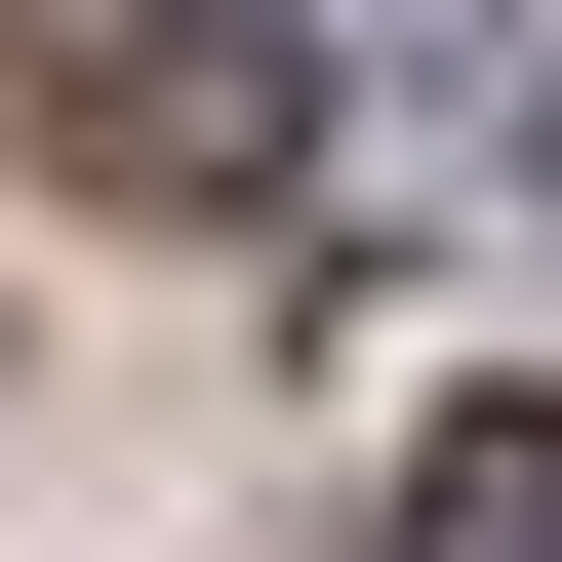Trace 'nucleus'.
<instances>
[{"label": "nucleus", "mask_w": 562, "mask_h": 562, "mask_svg": "<svg viewBox=\"0 0 562 562\" xmlns=\"http://www.w3.org/2000/svg\"><path fill=\"white\" fill-rule=\"evenodd\" d=\"M0 121L81 201H281L322 161V0H0Z\"/></svg>", "instance_id": "1"}, {"label": "nucleus", "mask_w": 562, "mask_h": 562, "mask_svg": "<svg viewBox=\"0 0 562 562\" xmlns=\"http://www.w3.org/2000/svg\"><path fill=\"white\" fill-rule=\"evenodd\" d=\"M402 562H562V402H442L402 442Z\"/></svg>", "instance_id": "2"}]
</instances>
